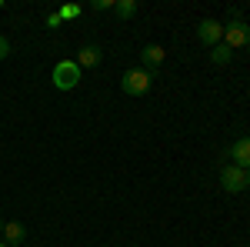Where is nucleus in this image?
I'll use <instances>...</instances> for the list:
<instances>
[{
    "label": "nucleus",
    "instance_id": "nucleus-1",
    "mask_svg": "<svg viewBox=\"0 0 250 247\" xmlns=\"http://www.w3.org/2000/svg\"><path fill=\"white\" fill-rule=\"evenodd\" d=\"M150 84H154V74L144 70V67H134V70H127V74L120 77V90L127 97H144L150 90Z\"/></svg>",
    "mask_w": 250,
    "mask_h": 247
},
{
    "label": "nucleus",
    "instance_id": "nucleus-2",
    "mask_svg": "<svg viewBox=\"0 0 250 247\" xmlns=\"http://www.w3.org/2000/svg\"><path fill=\"white\" fill-rule=\"evenodd\" d=\"M77 84H80V67L74 60L54 64V87H57V90H74Z\"/></svg>",
    "mask_w": 250,
    "mask_h": 247
},
{
    "label": "nucleus",
    "instance_id": "nucleus-3",
    "mask_svg": "<svg viewBox=\"0 0 250 247\" xmlns=\"http://www.w3.org/2000/svg\"><path fill=\"white\" fill-rule=\"evenodd\" d=\"M224 44L230 47V50H240V47H247L250 44V27L244 17L230 20V23H224Z\"/></svg>",
    "mask_w": 250,
    "mask_h": 247
},
{
    "label": "nucleus",
    "instance_id": "nucleus-4",
    "mask_svg": "<svg viewBox=\"0 0 250 247\" xmlns=\"http://www.w3.org/2000/svg\"><path fill=\"white\" fill-rule=\"evenodd\" d=\"M220 187L227 190V194L247 190V171H240L237 164H224V167H220Z\"/></svg>",
    "mask_w": 250,
    "mask_h": 247
},
{
    "label": "nucleus",
    "instance_id": "nucleus-5",
    "mask_svg": "<svg viewBox=\"0 0 250 247\" xmlns=\"http://www.w3.org/2000/svg\"><path fill=\"white\" fill-rule=\"evenodd\" d=\"M197 40H200V44H204V47H217V44H224V23H220V20H200V23H197Z\"/></svg>",
    "mask_w": 250,
    "mask_h": 247
},
{
    "label": "nucleus",
    "instance_id": "nucleus-6",
    "mask_svg": "<svg viewBox=\"0 0 250 247\" xmlns=\"http://www.w3.org/2000/svg\"><path fill=\"white\" fill-rule=\"evenodd\" d=\"M100 60H104V50H100L97 44H83L77 50V57H74V64H77L80 70H94Z\"/></svg>",
    "mask_w": 250,
    "mask_h": 247
},
{
    "label": "nucleus",
    "instance_id": "nucleus-7",
    "mask_svg": "<svg viewBox=\"0 0 250 247\" xmlns=\"http://www.w3.org/2000/svg\"><path fill=\"white\" fill-rule=\"evenodd\" d=\"M3 244L7 247H20L23 241H27V227L20 224V221H3Z\"/></svg>",
    "mask_w": 250,
    "mask_h": 247
},
{
    "label": "nucleus",
    "instance_id": "nucleus-8",
    "mask_svg": "<svg viewBox=\"0 0 250 247\" xmlns=\"http://www.w3.org/2000/svg\"><path fill=\"white\" fill-rule=\"evenodd\" d=\"M227 154H230V160L240 167V171H250V137H240Z\"/></svg>",
    "mask_w": 250,
    "mask_h": 247
},
{
    "label": "nucleus",
    "instance_id": "nucleus-9",
    "mask_svg": "<svg viewBox=\"0 0 250 247\" xmlns=\"http://www.w3.org/2000/svg\"><path fill=\"white\" fill-rule=\"evenodd\" d=\"M164 57H167V54H164V47H160V44H147V47L140 50L144 70H154V67H160V64H164Z\"/></svg>",
    "mask_w": 250,
    "mask_h": 247
},
{
    "label": "nucleus",
    "instance_id": "nucleus-10",
    "mask_svg": "<svg viewBox=\"0 0 250 247\" xmlns=\"http://www.w3.org/2000/svg\"><path fill=\"white\" fill-rule=\"evenodd\" d=\"M114 14L120 20H130L137 14V0H114Z\"/></svg>",
    "mask_w": 250,
    "mask_h": 247
},
{
    "label": "nucleus",
    "instance_id": "nucleus-11",
    "mask_svg": "<svg viewBox=\"0 0 250 247\" xmlns=\"http://www.w3.org/2000/svg\"><path fill=\"white\" fill-rule=\"evenodd\" d=\"M230 57H233V50L227 47V44H217V47L210 50V60L217 64V67H224V64H230Z\"/></svg>",
    "mask_w": 250,
    "mask_h": 247
},
{
    "label": "nucleus",
    "instance_id": "nucleus-12",
    "mask_svg": "<svg viewBox=\"0 0 250 247\" xmlns=\"http://www.w3.org/2000/svg\"><path fill=\"white\" fill-rule=\"evenodd\" d=\"M57 14H60V20H74V17H80V7L77 3H63Z\"/></svg>",
    "mask_w": 250,
    "mask_h": 247
},
{
    "label": "nucleus",
    "instance_id": "nucleus-13",
    "mask_svg": "<svg viewBox=\"0 0 250 247\" xmlns=\"http://www.w3.org/2000/svg\"><path fill=\"white\" fill-rule=\"evenodd\" d=\"M60 23H63V20H60V14H57V10H54V14H47V27H50V30H57Z\"/></svg>",
    "mask_w": 250,
    "mask_h": 247
},
{
    "label": "nucleus",
    "instance_id": "nucleus-14",
    "mask_svg": "<svg viewBox=\"0 0 250 247\" xmlns=\"http://www.w3.org/2000/svg\"><path fill=\"white\" fill-rule=\"evenodd\" d=\"M94 10H114V0H94Z\"/></svg>",
    "mask_w": 250,
    "mask_h": 247
},
{
    "label": "nucleus",
    "instance_id": "nucleus-15",
    "mask_svg": "<svg viewBox=\"0 0 250 247\" xmlns=\"http://www.w3.org/2000/svg\"><path fill=\"white\" fill-rule=\"evenodd\" d=\"M7 54H10V40H7V37H0V60L7 57Z\"/></svg>",
    "mask_w": 250,
    "mask_h": 247
},
{
    "label": "nucleus",
    "instance_id": "nucleus-16",
    "mask_svg": "<svg viewBox=\"0 0 250 247\" xmlns=\"http://www.w3.org/2000/svg\"><path fill=\"white\" fill-rule=\"evenodd\" d=\"M247 187H250V171H247Z\"/></svg>",
    "mask_w": 250,
    "mask_h": 247
},
{
    "label": "nucleus",
    "instance_id": "nucleus-17",
    "mask_svg": "<svg viewBox=\"0 0 250 247\" xmlns=\"http://www.w3.org/2000/svg\"><path fill=\"white\" fill-rule=\"evenodd\" d=\"M0 234H3V221H0Z\"/></svg>",
    "mask_w": 250,
    "mask_h": 247
},
{
    "label": "nucleus",
    "instance_id": "nucleus-18",
    "mask_svg": "<svg viewBox=\"0 0 250 247\" xmlns=\"http://www.w3.org/2000/svg\"><path fill=\"white\" fill-rule=\"evenodd\" d=\"M0 247H7V244H3V241H0Z\"/></svg>",
    "mask_w": 250,
    "mask_h": 247
}]
</instances>
